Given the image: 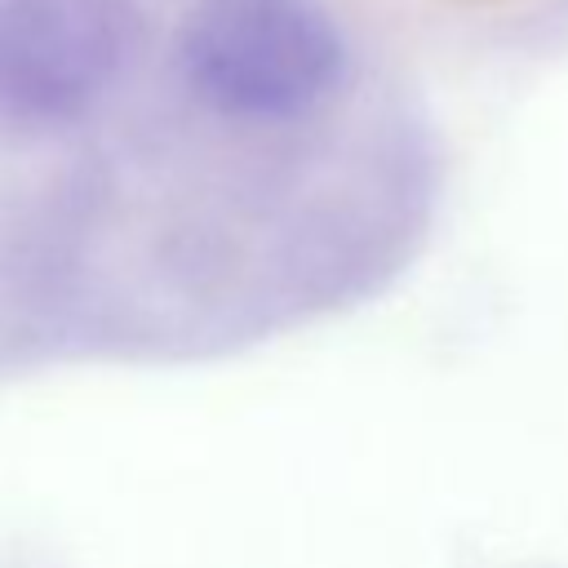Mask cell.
<instances>
[{"mask_svg":"<svg viewBox=\"0 0 568 568\" xmlns=\"http://www.w3.org/2000/svg\"><path fill=\"white\" fill-rule=\"evenodd\" d=\"M178 62L191 93L226 120H293L342 75V36L320 0H195Z\"/></svg>","mask_w":568,"mask_h":568,"instance_id":"obj_1","label":"cell"},{"mask_svg":"<svg viewBox=\"0 0 568 568\" xmlns=\"http://www.w3.org/2000/svg\"><path fill=\"white\" fill-rule=\"evenodd\" d=\"M138 40L129 0H0V120H80L124 75Z\"/></svg>","mask_w":568,"mask_h":568,"instance_id":"obj_2","label":"cell"}]
</instances>
